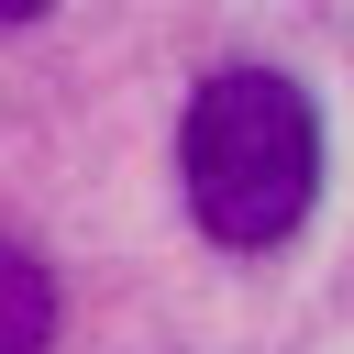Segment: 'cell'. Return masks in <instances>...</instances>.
Listing matches in <instances>:
<instances>
[{"mask_svg":"<svg viewBox=\"0 0 354 354\" xmlns=\"http://www.w3.org/2000/svg\"><path fill=\"white\" fill-rule=\"evenodd\" d=\"M177 188H188L210 243H232V254L288 243L310 221V199H321V122H310L299 77L221 66L177 122Z\"/></svg>","mask_w":354,"mask_h":354,"instance_id":"1","label":"cell"},{"mask_svg":"<svg viewBox=\"0 0 354 354\" xmlns=\"http://www.w3.org/2000/svg\"><path fill=\"white\" fill-rule=\"evenodd\" d=\"M55 343V288L22 243H0V354H44Z\"/></svg>","mask_w":354,"mask_h":354,"instance_id":"2","label":"cell"},{"mask_svg":"<svg viewBox=\"0 0 354 354\" xmlns=\"http://www.w3.org/2000/svg\"><path fill=\"white\" fill-rule=\"evenodd\" d=\"M55 0H0V33H22V22H44Z\"/></svg>","mask_w":354,"mask_h":354,"instance_id":"3","label":"cell"}]
</instances>
